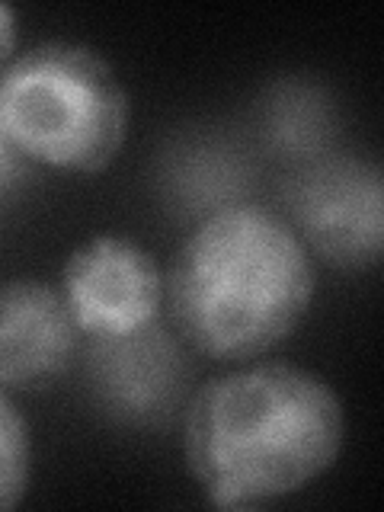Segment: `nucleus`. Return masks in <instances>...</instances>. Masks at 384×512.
Instances as JSON below:
<instances>
[{"label": "nucleus", "instance_id": "nucleus-1", "mask_svg": "<svg viewBox=\"0 0 384 512\" xmlns=\"http://www.w3.org/2000/svg\"><path fill=\"white\" fill-rule=\"evenodd\" d=\"M346 416L324 378L256 362L205 381L183 420V458L221 509H263L333 468Z\"/></svg>", "mask_w": 384, "mask_h": 512}, {"label": "nucleus", "instance_id": "nucleus-2", "mask_svg": "<svg viewBox=\"0 0 384 512\" xmlns=\"http://www.w3.org/2000/svg\"><path fill=\"white\" fill-rule=\"evenodd\" d=\"M311 250L260 205H228L192 231L164 292L186 343L218 362H250L279 346L314 298Z\"/></svg>", "mask_w": 384, "mask_h": 512}, {"label": "nucleus", "instance_id": "nucleus-3", "mask_svg": "<svg viewBox=\"0 0 384 512\" xmlns=\"http://www.w3.org/2000/svg\"><path fill=\"white\" fill-rule=\"evenodd\" d=\"M13 151L68 173H100L128 135V93L112 64L77 42H42L0 71Z\"/></svg>", "mask_w": 384, "mask_h": 512}, {"label": "nucleus", "instance_id": "nucleus-4", "mask_svg": "<svg viewBox=\"0 0 384 512\" xmlns=\"http://www.w3.org/2000/svg\"><path fill=\"white\" fill-rule=\"evenodd\" d=\"M61 285L77 330L109 343L132 340L154 327L164 301V279L154 256L116 234L80 244L64 263Z\"/></svg>", "mask_w": 384, "mask_h": 512}, {"label": "nucleus", "instance_id": "nucleus-5", "mask_svg": "<svg viewBox=\"0 0 384 512\" xmlns=\"http://www.w3.org/2000/svg\"><path fill=\"white\" fill-rule=\"evenodd\" d=\"M295 218L304 240L324 260L343 269H365L381 260L384 189L372 160H333L301 180Z\"/></svg>", "mask_w": 384, "mask_h": 512}, {"label": "nucleus", "instance_id": "nucleus-6", "mask_svg": "<svg viewBox=\"0 0 384 512\" xmlns=\"http://www.w3.org/2000/svg\"><path fill=\"white\" fill-rule=\"evenodd\" d=\"M77 324L64 298L39 279L0 285V388L36 391L68 372Z\"/></svg>", "mask_w": 384, "mask_h": 512}, {"label": "nucleus", "instance_id": "nucleus-7", "mask_svg": "<svg viewBox=\"0 0 384 512\" xmlns=\"http://www.w3.org/2000/svg\"><path fill=\"white\" fill-rule=\"evenodd\" d=\"M32 471V439L29 426L0 391V512L13 509L26 496Z\"/></svg>", "mask_w": 384, "mask_h": 512}, {"label": "nucleus", "instance_id": "nucleus-8", "mask_svg": "<svg viewBox=\"0 0 384 512\" xmlns=\"http://www.w3.org/2000/svg\"><path fill=\"white\" fill-rule=\"evenodd\" d=\"M16 48V10L10 4H0V68H7Z\"/></svg>", "mask_w": 384, "mask_h": 512}, {"label": "nucleus", "instance_id": "nucleus-9", "mask_svg": "<svg viewBox=\"0 0 384 512\" xmlns=\"http://www.w3.org/2000/svg\"><path fill=\"white\" fill-rule=\"evenodd\" d=\"M10 151H13V144H10V138H7V128H4V119H0V167L7 164V157H10Z\"/></svg>", "mask_w": 384, "mask_h": 512}]
</instances>
